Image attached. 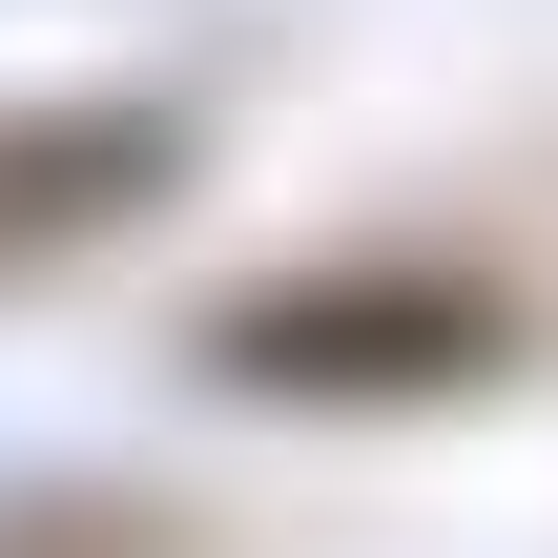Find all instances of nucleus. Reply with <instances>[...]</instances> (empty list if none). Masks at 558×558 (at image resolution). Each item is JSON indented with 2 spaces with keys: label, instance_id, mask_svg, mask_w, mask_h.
Masks as SVG:
<instances>
[{
  "label": "nucleus",
  "instance_id": "f257e3e1",
  "mask_svg": "<svg viewBox=\"0 0 558 558\" xmlns=\"http://www.w3.org/2000/svg\"><path fill=\"white\" fill-rule=\"evenodd\" d=\"M497 311L476 290H414V311H248L228 373H331V393H414V373H476Z\"/></svg>",
  "mask_w": 558,
  "mask_h": 558
},
{
  "label": "nucleus",
  "instance_id": "f03ea898",
  "mask_svg": "<svg viewBox=\"0 0 558 558\" xmlns=\"http://www.w3.org/2000/svg\"><path fill=\"white\" fill-rule=\"evenodd\" d=\"M166 186V124H62V145H0V248H62V228H104V207H145Z\"/></svg>",
  "mask_w": 558,
  "mask_h": 558
}]
</instances>
